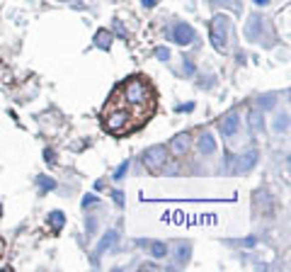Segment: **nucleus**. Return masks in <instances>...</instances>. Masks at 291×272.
Instances as JSON below:
<instances>
[{
    "instance_id": "obj_24",
    "label": "nucleus",
    "mask_w": 291,
    "mask_h": 272,
    "mask_svg": "<svg viewBox=\"0 0 291 272\" xmlns=\"http://www.w3.org/2000/svg\"><path fill=\"white\" fill-rule=\"evenodd\" d=\"M184 73H187V75L194 73V63H192V61H184Z\"/></svg>"
},
{
    "instance_id": "obj_20",
    "label": "nucleus",
    "mask_w": 291,
    "mask_h": 272,
    "mask_svg": "<svg viewBox=\"0 0 291 272\" xmlns=\"http://www.w3.org/2000/svg\"><path fill=\"white\" fill-rule=\"evenodd\" d=\"M127 170H129V161H124V163L119 165L117 170H114V180H122L124 175H127Z\"/></svg>"
},
{
    "instance_id": "obj_22",
    "label": "nucleus",
    "mask_w": 291,
    "mask_h": 272,
    "mask_svg": "<svg viewBox=\"0 0 291 272\" xmlns=\"http://www.w3.org/2000/svg\"><path fill=\"white\" fill-rule=\"evenodd\" d=\"M112 197H114V202H117V207H124V192H122V190H114Z\"/></svg>"
},
{
    "instance_id": "obj_4",
    "label": "nucleus",
    "mask_w": 291,
    "mask_h": 272,
    "mask_svg": "<svg viewBox=\"0 0 291 272\" xmlns=\"http://www.w3.org/2000/svg\"><path fill=\"white\" fill-rule=\"evenodd\" d=\"M262 32H265V19L260 15H250L248 17V24H245V36L250 41H260L262 39Z\"/></svg>"
},
{
    "instance_id": "obj_11",
    "label": "nucleus",
    "mask_w": 291,
    "mask_h": 272,
    "mask_svg": "<svg viewBox=\"0 0 291 272\" xmlns=\"http://www.w3.org/2000/svg\"><path fill=\"white\" fill-rule=\"evenodd\" d=\"M197 148H199L201 156H211V153H216V139L211 134H201L199 141H197Z\"/></svg>"
},
{
    "instance_id": "obj_16",
    "label": "nucleus",
    "mask_w": 291,
    "mask_h": 272,
    "mask_svg": "<svg viewBox=\"0 0 291 272\" xmlns=\"http://www.w3.org/2000/svg\"><path fill=\"white\" fill-rule=\"evenodd\" d=\"M189 243H180L177 246V265H187V260H189Z\"/></svg>"
},
{
    "instance_id": "obj_28",
    "label": "nucleus",
    "mask_w": 291,
    "mask_h": 272,
    "mask_svg": "<svg viewBox=\"0 0 291 272\" xmlns=\"http://www.w3.org/2000/svg\"><path fill=\"white\" fill-rule=\"evenodd\" d=\"M95 226H97V224H95V219H90V221H88V231H90V234L95 231Z\"/></svg>"
},
{
    "instance_id": "obj_9",
    "label": "nucleus",
    "mask_w": 291,
    "mask_h": 272,
    "mask_svg": "<svg viewBox=\"0 0 291 272\" xmlns=\"http://www.w3.org/2000/svg\"><path fill=\"white\" fill-rule=\"evenodd\" d=\"M238 124H240L238 112H228V114L223 117V122H221V131H223V136H233V134L238 131Z\"/></svg>"
},
{
    "instance_id": "obj_21",
    "label": "nucleus",
    "mask_w": 291,
    "mask_h": 272,
    "mask_svg": "<svg viewBox=\"0 0 291 272\" xmlns=\"http://www.w3.org/2000/svg\"><path fill=\"white\" fill-rule=\"evenodd\" d=\"M155 56H158L160 61H167V58H170V49H165V46H158V49H155Z\"/></svg>"
},
{
    "instance_id": "obj_18",
    "label": "nucleus",
    "mask_w": 291,
    "mask_h": 272,
    "mask_svg": "<svg viewBox=\"0 0 291 272\" xmlns=\"http://www.w3.org/2000/svg\"><path fill=\"white\" fill-rule=\"evenodd\" d=\"M39 187H41V192H49L56 187V182L51 178H39Z\"/></svg>"
},
{
    "instance_id": "obj_15",
    "label": "nucleus",
    "mask_w": 291,
    "mask_h": 272,
    "mask_svg": "<svg viewBox=\"0 0 291 272\" xmlns=\"http://www.w3.org/2000/svg\"><path fill=\"white\" fill-rule=\"evenodd\" d=\"M148 246H150V255H153L155 260H160V258L167 255V243H163V241H153V243H148Z\"/></svg>"
},
{
    "instance_id": "obj_6",
    "label": "nucleus",
    "mask_w": 291,
    "mask_h": 272,
    "mask_svg": "<svg viewBox=\"0 0 291 272\" xmlns=\"http://www.w3.org/2000/svg\"><path fill=\"white\" fill-rule=\"evenodd\" d=\"M127 119H129L127 112H124V109H117V112H112V114L105 117V127H107L109 131H122V129L127 127Z\"/></svg>"
},
{
    "instance_id": "obj_29",
    "label": "nucleus",
    "mask_w": 291,
    "mask_h": 272,
    "mask_svg": "<svg viewBox=\"0 0 291 272\" xmlns=\"http://www.w3.org/2000/svg\"><path fill=\"white\" fill-rule=\"evenodd\" d=\"M255 5H270V0H255Z\"/></svg>"
},
{
    "instance_id": "obj_1",
    "label": "nucleus",
    "mask_w": 291,
    "mask_h": 272,
    "mask_svg": "<svg viewBox=\"0 0 291 272\" xmlns=\"http://www.w3.org/2000/svg\"><path fill=\"white\" fill-rule=\"evenodd\" d=\"M233 34V27H231V19L226 15H216L211 19V44L218 54H226L228 51V39Z\"/></svg>"
},
{
    "instance_id": "obj_30",
    "label": "nucleus",
    "mask_w": 291,
    "mask_h": 272,
    "mask_svg": "<svg viewBox=\"0 0 291 272\" xmlns=\"http://www.w3.org/2000/svg\"><path fill=\"white\" fill-rule=\"evenodd\" d=\"M0 217H2V207H0Z\"/></svg>"
},
{
    "instance_id": "obj_17",
    "label": "nucleus",
    "mask_w": 291,
    "mask_h": 272,
    "mask_svg": "<svg viewBox=\"0 0 291 272\" xmlns=\"http://www.w3.org/2000/svg\"><path fill=\"white\" fill-rule=\"evenodd\" d=\"M274 131H277V134H287V131H289V114L277 117V122H274Z\"/></svg>"
},
{
    "instance_id": "obj_25",
    "label": "nucleus",
    "mask_w": 291,
    "mask_h": 272,
    "mask_svg": "<svg viewBox=\"0 0 291 272\" xmlns=\"http://www.w3.org/2000/svg\"><path fill=\"white\" fill-rule=\"evenodd\" d=\"M44 158H46V163H54V153H51V151H46Z\"/></svg>"
},
{
    "instance_id": "obj_10",
    "label": "nucleus",
    "mask_w": 291,
    "mask_h": 272,
    "mask_svg": "<svg viewBox=\"0 0 291 272\" xmlns=\"http://www.w3.org/2000/svg\"><path fill=\"white\" fill-rule=\"evenodd\" d=\"M117 241H119V234H117V231L112 229V231H107V234L102 236V241L97 243V248H95V253H97V255H102V253H105V251H112V248L117 246Z\"/></svg>"
},
{
    "instance_id": "obj_12",
    "label": "nucleus",
    "mask_w": 291,
    "mask_h": 272,
    "mask_svg": "<svg viewBox=\"0 0 291 272\" xmlns=\"http://www.w3.org/2000/svg\"><path fill=\"white\" fill-rule=\"evenodd\" d=\"M248 124H250V131H253V134H262V131H265V117H262L260 109H253V112L248 114Z\"/></svg>"
},
{
    "instance_id": "obj_7",
    "label": "nucleus",
    "mask_w": 291,
    "mask_h": 272,
    "mask_svg": "<svg viewBox=\"0 0 291 272\" xmlns=\"http://www.w3.org/2000/svg\"><path fill=\"white\" fill-rule=\"evenodd\" d=\"M257 161H260V153H257L255 148H250L248 153H243V156L238 158V173H250L255 165H257Z\"/></svg>"
},
{
    "instance_id": "obj_23",
    "label": "nucleus",
    "mask_w": 291,
    "mask_h": 272,
    "mask_svg": "<svg viewBox=\"0 0 291 272\" xmlns=\"http://www.w3.org/2000/svg\"><path fill=\"white\" fill-rule=\"evenodd\" d=\"M92 204H97V197H95V195H85V197H83V207L88 209V207H92Z\"/></svg>"
},
{
    "instance_id": "obj_8",
    "label": "nucleus",
    "mask_w": 291,
    "mask_h": 272,
    "mask_svg": "<svg viewBox=\"0 0 291 272\" xmlns=\"http://www.w3.org/2000/svg\"><path fill=\"white\" fill-rule=\"evenodd\" d=\"M192 144V136L184 131V134H177L172 141H170V151H172V156H184L187 153V148Z\"/></svg>"
},
{
    "instance_id": "obj_3",
    "label": "nucleus",
    "mask_w": 291,
    "mask_h": 272,
    "mask_svg": "<svg viewBox=\"0 0 291 272\" xmlns=\"http://www.w3.org/2000/svg\"><path fill=\"white\" fill-rule=\"evenodd\" d=\"M141 161H144V165L150 173H158L165 165V161H167V148H165V146H150V148L144 151Z\"/></svg>"
},
{
    "instance_id": "obj_27",
    "label": "nucleus",
    "mask_w": 291,
    "mask_h": 272,
    "mask_svg": "<svg viewBox=\"0 0 291 272\" xmlns=\"http://www.w3.org/2000/svg\"><path fill=\"white\" fill-rule=\"evenodd\" d=\"M243 246H248V248H250V246H255V238H253V236L245 238V241H243Z\"/></svg>"
},
{
    "instance_id": "obj_19",
    "label": "nucleus",
    "mask_w": 291,
    "mask_h": 272,
    "mask_svg": "<svg viewBox=\"0 0 291 272\" xmlns=\"http://www.w3.org/2000/svg\"><path fill=\"white\" fill-rule=\"evenodd\" d=\"M274 102H277V97H274V95H265V100L260 97V107H262V109L274 107Z\"/></svg>"
},
{
    "instance_id": "obj_2",
    "label": "nucleus",
    "mask_w": 291,
    "mask_h": 272,
    "mask_svg": "<svg viewBox=\"0 0 291 272\" xmlns=\"http://www.w3.org/2000/svg\"><path fill=\"white\" fill-rule=\"evenodd\" d=\"M124 95H127V102L131 105H146V102H150V90H148V85H146L144 80H139V78H134V80H129L127 88H124Z\"/></svg>"
},
{
    "instance_id": "obj_14",
    "label": "nucleus",
    "mask_w": 291,
    "mask_h": 272,
    "mask_svg": "<svg viewBox=\"0 0 291 272\" xmlns=\"http://www.w3.org/2000/svg\"><path fill=\"white\" fill-rule=\"evenodd\" d=\"M63 224H66V217H63V212H58V209H56V212H51V214H49V226L54 229L56 234L63 229Z\"/></svg>"
},
{
    "instance_id": "obj_5",
    "label": "nucleus",
    "mask_w": 291,
    "mask_h": 272,
    "mask_svg": "<svg viewBox=\"0 0 291 272\" xmlns=\"http://www.w3.org/2000/svg\"><path fill=\"white\" fill-rule=\"evenodd\" d=\"M172 39L182 44V46H187V44H192L194 41V29L189 27V24H184V22H177L175 27H172Z\"/></svg>"
},
{
    "instance_id": "obj_26",
    "label": "nucleus",
    "mask_w": 291,
    "mask_h": 272,
    "mask_svg": "<svg viewBox=\"0 0 291 272\" xmlns=\"http://www.w3.org/2000/svg\"><path fill=\"white\" fill-rule=\"evenodd\" d=\"M144 2V7H155V0H141Z\"/></svg>"
},
{
    "instance_id": "obj_13",
    "label": "nucleus",
    "mask_w": 291,
    "mask_h": 272,
    "mask_svg": "<svg viewBox=\"0 0 291 272\" xmlns=\"http://www.w3.org/2000/svg\"><path fill=\"white\" fill-rule=\"evenodd\" d=\"M95 46L107 51L109 46H112V32H107V29H100V32L95 34Z\"/></svg>"
}]
</instances>
